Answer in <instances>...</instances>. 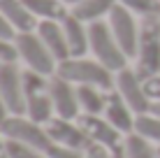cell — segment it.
<instances>
[{
	"label": "cell",
	"instance_id": "6da1fadb",
	"mask_svg": "<svg viewBox=\"0 0 160 158\" xmlns=\"http://www.w3.org/2000/svg\"><path fill=\"white\" fill-rule=\"evenodd\" d=\"M56 74L74 86H98L102 91H114L116 86V74L112 70H107L100 61H91L86 56L68 58V61L58 63Z\"/></svg>",
	"mask_w": 160,
	"mask_h": 158
},
{
	"label": "cell",
	"instance_id": "7a4b0ae2",
	"mask_svg": "<svg viewBox=\"0 0 160 158\" xmlns=\"http://www.w3.org/2000/svg\"><path fill=\"white\" fill-rule=\"evenodd\" d=\"M135 72L142 79L160 74V14L139 21V47L135 56Z\"/></svg>",
	"mask_w": 160,
	"mask_h": 158
},
{
	"label": "cell",
	"instance_id": "3957f363",
	"mask_svg": "<svg viewBox=\"0 0 160 158\" xmlns=\"http://www.w3.org/2000/svg\"><path fill=\"white\" fill-rule=\"evenodd\" d=\"M88 40H91V51L95 56V61H100L107 70H112L116 74L128 68V56L116 42L109 23H104V21L88 23Z\"/></svg>",
	"mask_w": 160,
	"mask_h": 158
},
{
	"label": "cell",
	"instance_id": "277c9868",
	"mask_svg": "<svg viewBox=\"0 0 160 158\" xmlns=\"http://www.w3.org/2000/svg\"><path fill=\"white\" fill-rule=\"evenodd\" d=\"M14 44H16V51H19V58L26 63L28 70H35V72L47 74V77L56 74L58 61L47 49V44L40 40L37 33H16Z\"/></svg>",
	"mask_w": 160,
	"mask_h": 158
},
{
	"label": "cell",
	"instance_id": "5b68a950",
	"mask_svg": "<svg viewBox=\"0 0 160 158\" xmlns=\"http://www.w3.org/2000/svg\"><path fill=\"white\" fill-rule=\"evenodd\" d=\"M0 130H2L5 140H9V142H21V144L35 146V149H42V151H47L53 144L49 133H47V126H40V123L30 121L28 116H14V114H9L0 123Z\"/></svg>",
	"mask_w": 160,
	"mask_h": 158
},
{
	"label": "cell",
	"instance_id": "8992f818",
	"mask_svg": "<svg viewBox=\"0 0 160 158\" xmlns=\"http://www.w3.org/2000/svg\"><path fill=\"white\" fill-rule=\"evenodd\" d=\"M109 28H112L116 42L121 44V49L125 51L128 58H135L137 56V47H139V26L135 21V14L130 9H125L123 5H116L109 14Z\"/></svg>",
	"mask_w": 160,
	"mask_h": 158
},
{
	"label": "cell",
	"instance_id": "52a82bcc",
	"mask_svg": "<svg viewBox=\"0 0 160 158\" xmlns=\"http://www.w3.org/2000/svg\"><path fill=\"white\" fill-rule=\"evenodd\" d=\"M114 91H118L121 98L130 105V110L135 112L137 116L151 112L153 102L144 91V79H142L135 70L125 68V70H121V72H116V86H114Z\"/></svg>",
	"mask_w": 160,
	"mask_h": 158
},
{
	"label": "cell",
	"instance_id": "ba28073f",
	"mask_svg": "<svg viewBox=\"0 0 160 158\" xmlns=\"http://www.w3.org/2000/svg\"><path fill=\"white\" fill-rule=\"evenodd\" d=\"M0 95L9 114L26 116V91H23V77H21L16 63H2L0 65Z\"/></svg>",
	"mask_w": 160,
	"mask_h": 158
},
{
	"label": "cell",
	"instance_id": "9c48e42d",
	"mask_svg": "<svg viewBox=\"0 0 160 158\" xmlns=\"http://www.w3.org/2000/svg\"><path fill=\"white\" fill-rule=\"evenodd\" d=\"M77 121L84 128V133L88 135L91 144H98V146H104L107 151H114L118 146H123V142H125V135L118 128H114L102 114L100 116H95V114H81Z\"/></svg>",
	"mask_w": 160,
	"mask_h": 158
},
{
	"label": "cell",
	"instance_id": "30bf717a",
	"mask_svg": "<svg viewBox=\"0 0 160 158\" xmlns=\"http://www.w3.org/2000/svg\"><path fill=\"white\" fill-rule=\"evenodd\" d=\"M49 95H51L56 116L72 119V121H77V119L81 116V105H79V95H77V86L70 84L68 79L53 74L51 81H49Z\"/></svg>",
	"mask_w": 160,
	"mask_h": 158
},
{
	"label": "cell",
	"instance_id": "8fae6325",
	"mask_svg": "<svg viewBox=\"0 0 160 158\" xmlns=\"http://www.w3.org/2000/svg\"><path fill=\"white\" fill-rule=\"evenodd\" d=\"M47 133L51 137V142L60 146H70V149H79V151H86L88 146H93L84 128L79 126V121H72V119L53 116L47 123Z\"/></svg>",
	"mask_w": 160,
	"mask_h": 158
},
{
	"label": "cell",
	"instance_id": "7c38bea8",
	"mask_svg": "<svg viewBox=\"0 0 160 158\" xmlns=\"http://www.w3.org/2000/svg\"><path fill=\"white\" fill-rule=\"evenodd\" d=\"M102 116L107 119L114 128H118L123 135L135 133V119H137V114L130 110V105L121 98L118 91H109L107 107H104V114H102Z\"/></svg>",
	"mask_w": 160,
	"mask_h": 158
},
{
	"label": "cell",
	"instance_id": "4fadbf2b",
	"mask_svg": "<svg viewBox=\"0 0 160 158\" xmlns=\"http://www.w3.org/2000/svg\"><path fill=\"white\" fill-rule=\"evenodd\" d=\"M37 35H40V40L47 44V49L53 54V58H56L58 63L68 61L70 58V49H68V40H65V30H63V23L60 21H40L37 23Z\"/></svg>",
	"mask_w": 160,
	"mask_h": 158
},
{
	"label": "cell",
	"instance_id": "5bb4252c",
	"mask_svg": "<svg viewBox=\"0 0 160 158\" xmlns=\"http://www.w3.org/2000/svg\"><path fill=\"white\" fill-rule=\"evenodd\" d=\"M60 23H63V30H65V40H68L70 58H81V56H86V51H91L88 26L84 23V21H79L72 12L65 16Z\"/></svg>",
	"mask_w": 160,
	"mask_h": 158
},
{
	"label": "cell",
	"instance_id": "9a60e30c",
	"mask_svg": "<svg viewBox=\"0 0 160 158\" xmlns=\"http://www.w3.org/2000/svg\"><path fill=\"white\" fill-rule=\"evenodd\" d=\"M0 12L5 19L14 26L16 33H35L37 30V16L23 5V0H0Z\"/></svg>",
	"mask_w": 160,
	"mask_h": 158
},
{
	"label": "cell",
	"instance_id": "2e32d148",
	"mask_svg": "<svg viewBox=\"0 0 160 158\" xmlns=\"http://www.w3.org/2000/svg\"><path fill=\"white\" fill-rule=\"evenodd\" d=\"M116 5L118 0H81L70 12L84 23H93V21H102V16H109Z\"/></svg>",
	"mask_w": 160,
	"mask_h": 158
},
{
	"label": "cell",
	"instance_id": "e0dca14e",
	"mask_svg": "<svg viewBox=\"0 0 160 158\" xmlns=\"http://www.w3.org/2000/svg\"><path fill=\"white\" fill-rule=\"evenodd\" d=\"M26 116H28L30 121L40 123V126H47V123L56 116V110H53V102H51L49 91L26 98Z\"/></svg>",
	"mask_w": 160,
	"mask_h": 158
},
{
	"label": "cell",
	"instance_id": "ac0fdd59",
	"mask_svg": "<svg viewBox=\"0 0 160 158\" xmlns=\"http://www.w3.org/2000/svg\"><path fill=\"white\" fill-rule=\"evenodd\" d=\"M77 95H79L81 114H95V116L104 114L109 91H102L98 86H77Z\"/></svg>",
	"mask_w": 160,
	"mask_h": 158
},
{
	"label": "cell",
	"instance_id": "d6986e66",
	"mask_svg": "<svg viewBox=\"0 0 160 158\" xmlns=\"http://www.w3.org/2000/svg\"><path fill=\"white\" fill-rule=\"evenodd\" d=\"M23 5L30 9L40 21H63L68 16V5L60 0H23Z\"/></svg>",
	"mask_w": 160,
	"mask_h": 158
},
{
	"label": "cell",
	"instance_id": "ffe728a7",
	"mask_svg": "<svg viewBox=\"0 0 160 158\" xmlns=\"http://www.w3.org/2000/svg\"><path fill=\"white\" fill-rule=\"evenodd\" d=\"M135 133L139 135V137L148 140L151 144L160 146V116L153 114V112L139 114V116L135 119Z\"/></svg>",
	"mask_w": 160,
	"mask_h": 158
},
{
	"label": "cell",
	"instance_id": "44dd1931",
	"mask_svg": "<svg viewBox=\"0 0 160 158\" xmlns=\"http://www.w3.org/2000/svg\"><path fill=\"white\" fill-rule=\"evenodd\" d=\"M125 154L128 158H158V149L137 133H130L125 135Z\"/></svg>",
	"mask_w": 160,
	"mask_h": 158
},
{
	"label": "cell",
	"instance_id": "7402d4cb",
	"mask_svg": "<svg viewBox=\"0 0 160 158\" xmlns=\"http://www.w3.org/2000/svg\"><path fill=\"white\" fill-rule=\"evenodd\" d=\"M21 77H23L26 98H28V95H35V93H44V91H49V81H51V77H47V74H40V72H35V70H28V68H26L23 72H21Z\"/></svg>",
	"mask_w": 160,
	"mask_h": 158
},
{
	"label": "cell",
	"instance_id": "603a6c76",
	"mask_svg": "<svg viewBox=\"0 0 160 158\" xmlns=\"http://www.w3.org/2000/svg\"><path fill=\"white\" fill-rule=\"evenodd\" d=\"M125 9H130L132 14H137L139 19L160 14V0H118Z\"/></svg>",
	"mask_w": 160,
	"mask_h": 158
},
{
	"label": "cell",
	"instance_id": "cb8c5ba5",
	"mask_svg": "<svg viewBox=\"0 0 160 158\" xmlns=\"http://www.w3.org/2000/svg\"><path fill=\"white\" fill-rule=\"evenodd\" d=\"M7 149H9V158H49L47 151L28 146V144H21V142H9L7 140Z\"/></svg>",
	"mask_w": 160,
	"mask_h": 158
},
{
	"label": "cell",
	"instance_id": "d4e9b609",
	"mask_svg": "<svg viewBox=\"0 0 160 158\" xmlns=\"http://www.w3.org/2000/svg\"><path fill=\"white\" fill-rule=\"evenodd\" d=\"M49 158H86V151L79 149H70V146H60V144H51L47 149Z\"/></svg>",
	"mask_w": 160,
	"mask_h": 158
},
{
	"label": "cell",
	"instance_id": "484cf974",
	"mask_svg": "<svg viewBox=\"0 0 160 158\" xmlns=\"http://www.w3.org/2000/svg\"><path fill=\"white\" fill-rule=\"evenodd\" d=\"M16 61H19V51H16L14 40L0 37V63H16Z\"/></svg>",
	"mask_w": 160,
	"mask_h": 158
},
{
	"label": "cell",
	"instance_id": "4316f807",
	"mask_svg": "<svg viewBox=\"0 0 160 158\" xmlns=\"http://www.w3.org/2000/svg\"><path fill=\"white\" fill-rule=\"evenodd\" d=\"M144 91L151 98V102H160V74H153V77L144 79Z\"/></svg>",
	"mask_w": 160,
	"mask_h": 158
},
{
	"label": "cell",
	"instance_id": "83f0119b",
	"mask_svg": "<svg viewBox=\"0 0 160 158\" xmlns=\"http://www.w3.org/2000/svg\"><path fill=\"white\" fill-rule=\"evenodd\" d=\"M0 37H5V40H14V37H16L14 26L9 23L7 19H5V14H2V12H0Z\"/></svg>",
	"mask_w": 160,
	"mask_h": 158
},
{
	"label": "cell",
	"instance_id": "f1b7e54d",
	"mask_svg": "<svg viewBox=\"0 0 160 158\" xmlns=\"http://www.w3.org/2000/svg\"><path fill=\"white\" fill-rule=\"evenodd\" d=\"M86 158H112V151H107L104 146L93 144V146H88V149H86Z\"/></svg>",
	"mask_w": 160,
	"mask_h": 158
},
{
	"label": "cell",
	"instance_id": "f546056e",
	"mask_svg": "<svg viewBox=\"0 0 160 158\" xmlns=\"http://www.w3.org/2000/svg\"><path fill=\"white\" fill-rule=\"evenodd\" d=\"M0 158H9V149H7V140H5L2 130H0Z\"/></svg>",
	"mask_w": 160,
	"mask_h": 158
},
{
	"label": "cell",
	"instance_id": "4dcf8cb0",
	"mask_svg": "<svg viewBox=\"0 0 160 158\" xmlns=\"http://www.w3.org/2000/svg\"><path fill=\"white\" fill-rule=\"evenodd\" d=\"M9 116V110H7V105H5V100H2V95H0V123L5 121V119Z\"/></svg>",
	"mask_w": 160,
	"mask_h": 158
},
{
	"label": "cell",
	"instance_id": "1f68e13d",
	"mask_svg": "<svg viewBox=\"0 0 160 158\" xmlns=\"http://www.w3.org/2000/svg\"><path fill=\"white\" fill-rule=\"evenodd\" d=\"M112 158H128V154H125V142H123V146H118V149L112 151Z\"/></svg>",
	"mask_w": 160,
	"mask_h": 158
},
{
	"label": "cell",
	"instance_id": "d6a6232c",
	"mask_svg": "<svg viewBox=\"0 0 160 158\" xmlns=\"http://www.w3.org/2000/svg\"><path fill=\"white\" fill-rule=\"evenodd\" d=\"M151 112H153V114H158V116H160V102H153V107H151Z\"/></svg>",
	"mask_w": 160,
	"mask_h": 158
},
{
	"label": "cell",
	"instance_id": "836d02e7",
	"mask_svg": "<svg viewBox=\"0 0 160 158\" xmlns=\"http://www.w3.org/2000/svg\"><path fill=\"white\" fill-rule=\"evenodd\" d=\"M60 3H65V5H72V7H74V5H77V3H81V0H60Z\"/></svg>",
	"mask_w": 160,
	"mask_h": 158
},
{
	"label": "cell",
	"instance_id": "e575fe53",
	"mask_svg": "<svg viewBox=\"0 0 160 158\" xmlns=\"http://www.w3.org/2000/svg\"><path fill=\"white\" fill-rule=\"evenodd\" d=\"M158 158H160V146H158Z\"/></svg>",
	"mask_w": 160,
	"mask_h": 158
},
{
	"label": "cell",
	"instance_id": "d590c367",
	"mask_svg": "<svg viewBox=\"0 0 160 158\" xmlns=\"http://www.w3.org/2000/svg\"><path fill=\"white\" fill-rule=\"evenodd\" d=\"M0 65H2V63H0Z\"/></svg>",
	"mask_w": 160,
	"mask_h": 158
}]
</instances>
